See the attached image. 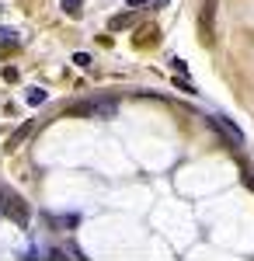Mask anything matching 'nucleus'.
Returning <instances> with one entry per match:
<instances>
[{
  "label": "nucleus",
  "mask_w": 254,
  "mask_h": 261,
  "mask_svg": "<svg viewBox=\"0 0 254 261\" xmlns=\"http://www.w3.org/2000/svg\"><path fill=\"white\" fill-rule=\"evenodd\" d=\"M0 213L7 216V220H14L18 226L32 220V209H28V202L21 199L14 188H7V185H0Z\"/></svg>",
  "instance_id": "obj_1"
},
{
  "label": "nucleus",
  "mask_w": 254,
  "mask_h": 261,
  "mask_svg": "<svg viewBox=\"0 0 254 261\" xmlns=\"http://www.w3.org/2000/svg\"><path fill=\"white\" fill-rule=\"evenodd\" d=\"M115 101H108V98H101V101H80V105H73L70 112L73 115H84V119H112L115 115Z\"/></svg>",
  "instance_id": "obj_2"
},
{
  "label": "nucleus",
  "mask_w": 254,
  "mask_h": 261,
  "mask_svg": "<svg viewBox=\"0 0 254 261\" xmlns=\"http://www.w3.org/2000/svg\"><path fill=\"white\" fill-rule=\"evenodd\" d=\"M28 136H32V122H24V125H21L18 133H14V136L7 140V150H18V146H21L24 140H28Z\"/></svg>",
  "instance_id": "obj_3"
},
{
  "label": "nucleus",
  "mask_w": 254,
  "mask_h": 261,
  "mask_svg": "<svg viewBox=\"0 0 254 261\" xmlns=\"http://www.w3.org/2000/svg\"><path fill=\"white\" fill-rule=\"evenodd\" d=\"M139 11H133V14H118V18H112V32H122V28H129L133 21H136Z\"/></svg>",
  "instance_id": "obj_4"
},
{
  "label": "nucleus",
  "mask_w": 254,
  "mask_h": 261,
  "mask_svg": "<svg viewBox=\"0 0 254 261\" xmlns=\"http://www.w3.org/2000/svg\"><path fill=\"white\" fill-rule=\"evenodd\" d=\"M24 101H28V105H45V91H42V87H28V91H24Z\"/></svg>",
  "instance_id": "obj_5"
},
{
  "label": "nucleus",
  "mask_w": 254,
  "mask_h": 261,
  "mask_svg": "<svg viewBox=\"0 0 254 261\" xmlns=\"http://www.w3.org/2000/svg\"><path fill=\"white\" fill-rule=\"evenodd\" d=\"M0 45H18V39H14L11 28H0Z\"/></svg>",
  "instance_id": "obj_6"
},
{
  "label": "nucleus",
  "mask_w": 254,
  "mask_h": 261,
  "mask_svg": "<svg viewBox=\"0 0 254 261\" xmlns=\"http://www.w3.org/2000/svg\"><path fill=\"white\" fill-rule=\"evenodd\" d=\"M63 11L66 14H80V0H63Z\"/></svg>",
  "instance_id": "obj_7"
},
{
  "label": "nucleus",
  "mask_w": 254,
  "mask_h": 261,
  "mask_svg": "<svg viewBox=\"0 0 254 261\" xmlns=\"http://www.w3.org/2000/svg\"><path fill=\"white\" fill-rule=\"evenodd\" d=\"M73 63H77L80 70H87V66H91V56H87V53H77V56H73Z\"/></svg>",
  "instance_id": "obj_8"
},
{
  "label": "nucleus",
  "mask_w": 254,
  "mask_h": 261,
  "mask_svg": "<svg viewBox=\"0 0 254 261\" xmlns=\"http://www.w3.org/2000/svg\"><path fill=\"white\" fill-rule=\"evenodd\" d=\"M213 7H216V0H206V35H209V14H213Z\"/></svg>",
  "instance_id": "obj_9"
},
{
  "label": "nucleus",
  "mask_w": 254,
  "mask_h": 261,
  "mask_svg": "<svg viewBox=\"0 0 254 261\" xmlns=\"http://www.w3.org/2000/svg\"><path fill=\"white\" fill-rule=\"evenodd\" d=\"M125 4H129V7H133V11H139V7H146V4H150V0H125Z\"/></svg>",
  "instance_id": "obj_10"
}]
</instances>
